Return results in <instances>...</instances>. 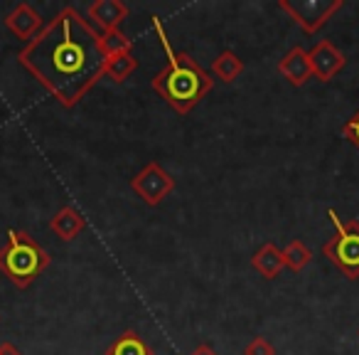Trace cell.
Instances as JSON below:
<instances>
[{
  "label": "cell",
  "mask_w": 359,
  "mask_h": 355,
  "mask_svg": "<svg viewBox=\"0 0 359 355\" xmlns=\"http://www.w3.org/2000/svg\"><path fill=\"white\" fill-rule=\"evenodd\" d=\"M18 60L65 109L89 94L106 65L101 32L72 6L62 8L22 47Z\"/></svg>",
  "instance_id": "6da1fadb"
},
{
  "label": "cell",
  "mask_w": 359,
  "mask_h": 355,
  "mask_svg": "<svg viewBox=\"0 0 359 355\" xmlns=\"http://www.w3.org/2000/svg\"><path fill=\"white\" fill-rule=\"evenodd\" d=\"M155 35L160 40L165 57H168V65L165 70H160L153 77L150 86H153L155 94H160L170 106H172L177 114H190L202 99L212 91L215 79H212L210 72H205L195 60H192L187 52H177L170 45V37L165 32L160 18H153Z\"/></svg>",
  "instance_id": "7a4b0ae2"
},
{
  "label": "cell",
  "mask_w": 359,
  "mask_h": 355,
  "mask_svg": "<svg viewBox=\"0 0 359 355\" xmlns=\"http://www.w3.org/2000/svg\"><path fill=\"white\" fill-rule=\"evenodd\" d=\"M50 264L52 257L42 250V245H37L35 237L25 230L8 232V242L0 247V271L18 289H27Z\"/></svg>",
  "instance_id": "3957f363"
},
{
  "label": "cell",
  "mask_w": 359,
  "mask_h": 355,
  "mask_svg": "<svg viewBox=\"0 0 359 355\" xmlns=\"http://www.w3.org/2000/svg\"><path fill=\"white\" fill-rule=\"evenodd\" d=\"M334 225V237L323 245V254L349 281L359 279V220H342L334 210H327Z\"/></svg>",
  "instance_id": "277c9868"
},
{
  "label": "cell",
  "mask_w": 359,
  "mask_h": 355,
  "mask_svg": "<svg viewBox=\"0 0 359 355\" xmlns=\"http://www.w3.org/2000/svg\"><path fill=\"white\" fill-rule=\"evenodd\" d=\"M342 0H278V8L290 15V20L303 32L313 35L342 8Z\"/></svg>",
  "instance_id": "5b68a950"
},
{
  "label": "cell",
  "mask_w": 359,
  "mask_h": 355,
  "mask_svg": "<svg viewBox=\"0 0 359 355\" xmlns=\"http://www.w3.org/2000/svg\"><path fill=\"white\" fill-rule=\"evenodd\" d=\"M130 191H133L145 205L155 207L175 191V178L160 163L150 160V163H145V168L140 170L138 175L130 178Z\"/></svg>",
  "instance_id": "8992f818"
},
{
  "label": "cell",
  "mask_w": 359,
  "mask_h": 355,
  "mask_svg": "<svg viewBox=\"0 0 359 355\" xmlns=\"http://www.w3.org/2000/svg\"><path fill=\"white\" fill-rule=\"evenodd\" d=\"M308 55L310 67H313V77H318L320 82H332L337 77V72H342L347 67L344 52L337 50L330 40H318V45Z\"/></svg>",
  "instance_id": "52a82bcc"
},
{
  "label": "cell",
  "mask_w": 359,
  "mask_h": 355,
  "mask_svg": "<svg viewBox=\"0 0 359 355\" xmlns=\"http://www.w3.org/2000/svg\"><path fill=\"white\" fill-rule=\"evenodd\" d=\"M128 18V6L121 0H94L86 8V20L94 22L96 27H101V32L106 30H121V22Z\"/></svg>",
  "instance_id": "ba28073f"
},
{
  "label": "cell",
  "mask_w": 359,
  "mask_h": 355,
  "mask_svg": "<svg viewBox=\"0 0 359 355\" xmlns=\"http://www.w3.org/2000/svg\"><path fill=\"white\" fill-rule=\"evenodd\" d=\"M6 27L18 37V40L30 42L45 25H42V15L30 6V3H18V6L6 15Z\"/></svg>",
  "instance_id": "9c48e42d"
},
{
  "label": "cell",
  "mask_w": 359,
  "mask_h": 355,
  "mask_svg": "<svg viewBox=\"0 0 359 355\" xmlns=\"http://www.w3.org/2000/svg\"><path fill=\"white\" fill-rule=\"evenodd\" d=\"M278 72L290 82L293 86L308 84V79H313V67H310V55L303 47H290L283 55V60L278 62Z\"/></svg>",
  "instance_id": "30bf717a"
},
{
  "label": "cell",
  "mask_w": 359,
  "mask_h": 355,
  "mask_svg": "<svg viewBox=\"0 0 359 355\" xmlns=\"http://www.w3.org/2000/svg\"><path fill=\"white\" fill-rule=\"evenodd\" d=\"M86 227V220L81 217V212L72 205H65L55 217L50 220V230L60 237L62 242H72L81 235V230Z\"/></svg>",
  "instance_id": "8fae6325"
},
{
  "label": "cell",
  "mask_w": 359,
  "mask_h": 355,
  "mask_svg": "<svg viewBox=\"0 0 359 355\" xmlns=\"http://www.w3.org/2000/svg\"><path fill=\"white\" fill-rule=\"evenodd\" d=\"M251 266H254L256 271H259L264 279H276V276L280 274V271L285 269L283 264V254H280V250L273 245V242H266L264 247H261L259 252H256L254 257H251Z\"/></svg>",
  "instance_id": "7c38bea8"
},
{
  "label": "cell",
  "mask_w": 359,
  "mask_h": 355,
  "mask_svg": "<svg viewBox=\"0 0 359 355\" xmlns=\"http://www.w3.org/2000/svg\"><path fill=\"white\" fill-rule=\"evenodd\" d=\"M106 355H155L138 330L128 328L106 348Z\"/></svg>",
  "instance_id": "4fadbf2b"
},
{
  "label": "cell",
  "mask_w": 359,
  "mask_h": 355,
  "mask_svg": "<svg viewBox=\"0 0 359 355\" xmlns=\"http://www.w3.org/2000/svg\"><path fill=\"white\" fill-rule=\"evenodd\" d=\"M241 72H244V60L231 50L219 52V55L215 57V62H212V79H219V82H224V84L236 82Z\"/></svg>",
  "instance_id": "5bb4252c"
},
{
  "label": "cell",
  "mask_w": 359,
  "mask_h": 355,
  "mask_svg": "<svg viewBox=\"0 0 359 355\" xmlns=\"http://www.w3.org/2000/svg\"><path fill=\"white\" fill-rule=\"evenodd\" d=\"M138 62H135L133 52H121V55H114V57H106V65H104V77L114 79L116 84L126 82L130 75L135 72Z\"/></svg>",
  "instance_id": "9a60e30c"
},
{
  "label": "cell",
  "mask_w": 359,
  "mask_h": 355,
  "mask_svg": "<svg viewBox=\"0 0 359 355\" xmlns=\"http://www.w3.org/2000/svg\"><path fill=\"white\" fill-rule=\"evenodd\" d=\"M280 254H283L285 269H290V271L305 269V266L313 262V252H310V247L305 245V242H300V240L288 242V245L280 250Z\"/></svg>",
  "instance_id": "2e32d148"
},
{
  "label": "cell",
  "mask_w": 359,
  "mask_h": 355,
  "mask_svg": "<svg viewBox=\"0 0 359 355\" xmlns=\"http://www.w3.org/2000/svg\"><path fill=\"white\" fill-rule=\"evenodd\" d=\"M133 50V40L126 37L121 30H106L101 32V52L106 57L121 55V52H130Z\"/></svg>",
  "instance_id": "e0dca14e"
},
{
  "label": "cell",
  "mask_w": 359,
  "mask_h": 355,
  "mask_svg": "<svg viewBox=\"0 0 359 355\" xmlns=\"http://www.w3.org/2000/svg\"><path fill=\"white\" fill-rule=\"evenodd\" d=\"M244 355H276V348L269 338L256 335V338H251L249 345L244 348Z\"/></svg>",
  "instance_id": "ac0fdd59"
},
{
  "label": "cell",
  "mask_w": 359,
  "mask_h": 355,
  "mask_svg": "<svg viewBox=\"0 0 359 355\" xmlns=\"http://www.w3.org/2000/svg\"><path fill=\"white\" fill-rule=\"evenodd\" d=\"M342 136L349 141V143L357 146V148H359V111L352 116V119L347 121V124L342 126Z\"/></svg>",
  "instance_id": "d6986e66"
},
{
  "label": "cell",
  "mask_w": 359,
  "mask_h": 355,
  "mask_svg": "<svg viewBox=\"0 0 359 355\" xmlns=\"http://www.w3.org/2000/svg\"><path fill=\"white\" fill-rule=\"evenodd\" d=\"M0 355H22L13 343H0Z\"/></svg>",
  "instance_id": "ffe728a7"
},
{
  "label": "cell",
  "mask_w": 359,
  "mask_h": 355,
  "mask_svg": "<svg viewBox=\"0 0 359 355\" xmlns=\"http://www.w3.org/2000/svg\"><path fill=\"white\" fill-rule=\"evenodd\" d=\"M190 355H217V350L212 348V345H207V343H202L200 348H195Z\"/></svg>",
  "instance_id": "44dd1931"
}]
</instances>
